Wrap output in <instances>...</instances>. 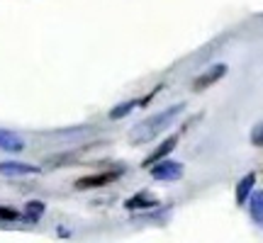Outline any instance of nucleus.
<instances>
[{"label": "nucleus", "instance_id": "obj_1", "mask_svg": "<svg viewBox=\"0 0 263 243\" xmlns=\"http://www.w3.org/2000/svg\"><path fill=\"white\" fill-rule=\"evenodd\" d=\"M183 110H185V105L178 103V105L166 107V110H161V112H156V114H151V117H146V119L139 121L137 127H132L129 136H127L129 144L139 146V144H149V141H154L161 131H166L171 124L176 121V117H180Z\"/></svg>", "mask_w": 263, "mask_h": 243}, {"label": "nucleus", "instance_id": "obj_7", "mask_svg": "<svg viewBox=\"0 0 263 243\" xmlns=\"http://www.w3.org/2000/svg\"><path fill=\"white\" fill-rule=\"evenodd\" d=\"M124 207L129 209V212H134V209H154V207H159V199L151 195L149 190H139L137 195H132L127 202H124Z\"/></svg>", "mask_w": 263, "mask_h": 243}, {"label": "nucleus", "instance_id": "obj_13", "mask_svg": "<svg viewBox=\"0 0 263 243\" xmlns=\"http://www.w3.org/2000/svg\"><path fill=\"white\" fill-rule=\"evenodd\" d=\"M251 144L258 146V149H263V121H258L254 129H251Z\"/></svg>", "mask_w": 263, "mask_h": 243}, {"label": "nucleus", "instance_id": "obj_3", "mask_svg": "<svg viewBox=\"0 0 263 243\" xmlns=\"http://www.w3.org/2000/svg\"><path fill=\"white\" fill-rule=\"evenodd\" d=\"M122 178V168L120 170H105V173H95V175H85L73 183L76 190H95V187H105Z\"/></svg>", "mask_w": 263, "mask_h": 243}, {"label": "nucleus", "instance_id": "obj_12", "mask_svg": "<svg viewBox=\"0 0 263 243\" xmlns=\"http://www.w3.org/2000/svg\"><path fill=\"white\" fill-rule=\"evenodd\" d=\"M137 105H139V100H127V103L115 105L112 110H110V119H122V117H127V114L137 107Z\"/></svg>", "mask_w": 263, "mask_h": 243}, {"label": "nucleus", "instance_id": "obj_11", "mask_svg": "<svg viewBox=\"0 0 263 243\" xmlns=\"http://www.w3.org/2000/svg\"><path fill=\"white\" fill-rule=\"evenodd\" d=\"M44 202L42 199H32V202H27L25 205V212H22V219L25 221H29V224H37L39 219H42V214H44Z\"/></svg>", "mask_w": 263, "mask_h": 243}, {"label": "nucleus", "instance_id": "obj_6", "mask_svg": "<svg viewBox=\"0 0 263 243\" xmlns=\"http://www.w3.org/2000/svg\"><path fill=\"white\" fill-rule=\"evenodd\" d=\"M176 146H178V134H173V136H168V139L163 141V144H161L159 149H154V151H151L149 156H146V158L141 160V166H144V168H151V166H154L156 160L166 158V156H168V153H171L173 149H176Z\"/></svg>", "mask_w": 263, "mask_h": 243}, {"label": "nucleus", "instance_id": "obj_4", "mask_svg": "<svg viewBox=\"0 0 263 243\" xmlns=\"http://www.w3.org/2000/svg\"><path fill=\"white\" fill-rule=\"evenodd\" d=\"M227 75V64H215V66H210L207 71H202V73L197 75L195 80H193V90H207L210 85H215L217 80H222Z\"/></svg>", "mask_w": 263, "mask_h": 243}, {"label": "nucleus", "instance_id": "obj_10", "mask_svg": "<svg viewBox=\"0 0 263 243\" xmlns=\"http://www.w3.org/2000/svg\"><path fill=\"white\" fill-rule=\"evenodd\" d=\"M254 185H256V173H246L244 178L236 183V205L244 207L249 195L254 192Z\"/></svg>", "mask_w": 263, "mask_h": 243}, {"label": "nucleus", "instance_id": "obj_14", "mask_svg": "<svg viewBox=\"0 0 263 243\" xmlns=\"http://www.w3.org/2000/svg\"><path fill=\"white\" fill-rule=\"evenodd\" d=\"M20 212H15V209H5V207H0V219H8V221H15V219H20Z\"/></svg>", "mask_w": 263, "mask_h": 243}, {"label": "nucleus", "instance_id": "obj_9", "mask_svg": "<svg viewBox=\"0 0 263 243\" xmlns=\"http://www.w3.org/2000/svg\"><path fill=\"white\" fill-rule=\"evenodd\" d=\"M25 149V141L22 136H17L15 131L0 129V151H8V153H20Z\"/></svg>", "mask_w": 263, "mask_h": 243}, {"label": "nucleus", "instance_id": "obj_5", "mask_svg": "<svg viewBox=\"0 0 263 243\" xmlns=\"http://www.w3.org/2000/svg\"><path fill=\"white\" fill-rule=\"evenodd\" d=\"M39 166L32 163H20V160H3L0 163V175H8V178H25V175H37Z\"/></svg>", "mask_w": 263, "mask_h": 243}, {"label": "nucleus", "instance_id": "obj_2", "mask_svg": "<svg viewBox=\"0 0 263 243\" xmlns=\"http://www.w3.org/2000/svg\"><path fill=\"white\" fill-rule=\"evenodd\" d=\"M149 173H151V178L159 180V183H176V180L183 178V163L161 158V160H156V163L151 166Z\"/></svg>", "mask_w": 263, "mask_h": 243}, {"label": "nucleus", "instance_id": "obj_8", "mask_svg": "<svg viewBox=\"0 0 263 243\" xmlns=\"http://www.w3.org/2000/svg\"><path fill=\"white\" fill-rule=\"evenodd\" d=\"M246 205H249V216H251V221L256 226H263V190H254L249 199H246Z\"/></svg>", "mask_w": 263, "mask_h": 243}]
</instances>
